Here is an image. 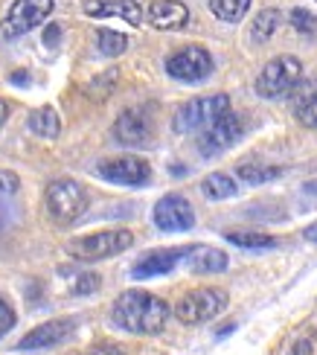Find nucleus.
I'll use <instances>...</instances> for the list:
<instances>
[{"label": "nucleus", "instance_id": "f257e3e1", "mask_svg": "<svg viewBox=\"0 0 317 355\" xmlns=\"http://www.w3.org/2000/svg\"><path fill=\"white\" fill-rule=\"evenodd\" d=\"M111 320L114 327L131 335H157L163 332L166 320H169V306H166V300L143 288H131L114 300Z\"/></svg>", "mask_w": 317, "mask_h": 355}, {"label": "nucleus", "instance_id": "f03ea898", "mask_svg": "<svg viewBox=\"0 0 317 355\" xmlns=\"http://www.w3.org/2000/svg\"><path fill=\"white\" fill-rule=\"evenodd\" d=\"M303 79V64L297 55H277L262 67V73L256 76V94L262 99H280L285 94H291Z\"/></svg>", "mask_w": 317, "mask_h": 355}, {"label": "nucleus", "instance_id": "7ed1b4c3", "mask_svg": "<svg viewBox=\"0 0 317 355\" xmlns=\"http://www.w3.org/2000/svg\"><path fill=\"white\" fill-rule=\"evenodd\" d=\"M44 204H47V213L55 225H70V221H76L85 213L87 192L73 178H58L44 192Z\"/></svg>", "mask_w": 317, "mask_h": 355}, {"label": "nucleus", "instance_id": "20e7f679", "mask_svg": "<svg viewBox=\"0 0 317 355\" xmlns=\"http://www.w3.org/2000/svg\"><path fill=\"white\" fill-rule=\"evenodd\" d=\"M224 309H228V294L221 288H213V286H204V288H192L187 291L184 297L178 300L175 306V318L187 327H198V323H207L219 318Z\"/></svg>", "mask_w": 317, "mask_h": 355}, {"label": "nucleus", "instance_id": "39448f33", "mask_svg": "<svg viewBox=\"0 0 317 355\" xmlns=\"http://www.w3.org/2000/svg\"><path fill=\"white\" fill-rule=\"evenodd\" d=\"M134 245L131 230H99L82 236V239L70 242V257L79 262H99V259H111L117 254H123Z\"/></svg>", "mask_w": 317, "mask_h": 355}, {"label": "nucleus", "instance_id": "423d86ee", "mask_svg": "<svg viewBox=\"0 0 317 355\" xmlns=\"http://www.w3.org/2000/svg\"><path fill=\"white\" fill-rule=\"evenodd\" d=\"M224 111H230V96L228 94H213V96H198L184 102L175 111V131L178 135H187V131H201L209 123H216Z\"/></svg>", "mask_w": 317, "mask_h": 355}, {"label": "nucleus", "instance_id": "0eeeda50", "mask_svg": "<svg viewBox=\"0 0 317 355\" xmlns=\"http://www.w3.org/2000/svg\"><path fill=\"white\" fill-rule=\"evenodd\" d=\"M241 135H245V123H241V116L233 114V111H224L216 123H209L207 128H201L198 152L207 155V157L221 155V152H228L230 146H236Z\"/></svg>", "mask_w": 317, "mask_h": 355}, {"label": "nucleus", "instance_id": "6e6552de", "mask_svg": "<svg viewBox=\"0 0 317 355\" xmlns=\"http://www.w3.org/2000/svg\"><path fill=\"white\" fill-rule=\"evenodd\" d=\"M166 73L178 82H189V85L204 82L213 73V55L204 47H195L192 44V47H184L166 58Z\"/></svg>", "mask_w": 317, "mask_h": 355}, {"label": "nucleus", "instance_id": "1a4fd4ad", "mask_svg": "<svg viewBox=\"0 0 317 355\" xmlns=\"http://www.w3.org/2000/svg\"><path fill=\"white\" fill-rule=\"evenodd\" d=\"M53 0H15L6 12L3 21V35L6 38H18L26 35L29 29H35L38 24H44L53 12Z\"/></svg>", "mask_w": 317, "mask_h": 355}, {"label": "nucleus", "instance_id": "9d476101", "mask_svg": "<svg viewBox=\"0 0 317 355\" xmlns=\"http://www.w3.org/2000/svg\"><path fill=\"white\" fill-rule=\"evenodd\" d=\"M96 175L105 178L111 184H123V187H140L152 178V166L146 164L143 157H134V155H126V157H114V160H102L96 166Z\"/></svg>", "mask_w": 317, "mask_h": 355}, {"label": "nucleus", "instance_id": "9b49d317", "mask_svg": "<svg viewBox=\"0 0 317 355\" xmlns=\"http://www.w3.org/2000/svg\"><path fill=\"white\" fill-rule=\"evenodd\" d=\"M155 225L166 233H180V230H189L195 225V210L192 204L172 192V196H163L157 204H155Z\"/></svg>", "mask_w": 317, "mask_h": 355}, {"label": "nucleus", "instance_id": "f8f14e48", "mask_svg": "<svg viewBox=\"0 0 317 355\" xmlns=\"http://www.w3.org/2000/svg\"><path fill=\"white\" fill-rule=\"evenodd\" d=\"M152 120L137 111V108H128L119 114V120L114 123V140L119 146H146V143H152Z\"/></svg>", "mask_w": 317, "mask_h": 355}, {"label": "nucleus", "instance_id": "ddd939ff", "mask_svg": "<svg viewBox=\"0 0 317 355\" xmlns=\"http://www.w3.org/2000/svg\"><path fill=\"white\" fill-rule=\"evenodd\" d=\"M76 332V323L62 318V320H50V323H44V327H35L29 335L21 338V344L18 349H50V347H58V344H65L67 338Z\"/></svg>", "mask_w": 317, "mask_h": 355}, {"label": "nucleus", "instance_id": "4468645a", "mask_svg": "<svg viewBox=\"0 0 317 355\" xmlns=\"http://www.w3.org/2000/svg\"><path fill=\"white\" fill-rule=\"evenodd\" d=\"M184 254H187V248L152 250V254H146L140 262H134L131 277H134V279H152V277H160V274H169L175 265L180 262V257H184Z\"/></svg>", "mask_w": 317, "mask_h": 355}, {"label": "nucleus", "instance_id": "2eb2a0df", "mask_svg": "<svg viewBox=\"0 0 317 355\" xmlns=\"http://www.w3.org/2000/svg\"><path fill=\"white\" fill-rule=\"evenodd\" d=\"M85 15L90 18H123L131 26L143 24L137 0H85Z\"/></svg>", "mask_w": 317, "mask_h": 355}, {"label": "nucleus", "instance_id": "dca6fc26", "mask_svg": "<svg viewBox=\"0 0 317 355\" xmlns=\"http://www.w3.org/2000/svg\"><path fill=\"white\" fill-rule=\"evenodd\" d=\"M189 21V9L180 0H155L148 6V24L155 29H180Z\"/></svg>", "mask_w": 317, "mask_h": 355}, {"label": "nucleus", "instance_id": "f3484780", "mask_svg": "<svg viewBox=\"0 0 317 355\" xmlns=\"http://www.w3.org/2000/svg\"><path fill=\"white\" fill-rule=\"evenodd\" d=\"M187 265L195 274H221L228 268V254L219 248L209 245H198V248H187Z\"/></svg>", "mask_w": 317, "mask_h": 355}, {"label": "nucleus", "instance_id": "a211bd4d", "mask_svg": "<svg viewBox=\"0 0 317 355\" xmlns=\"http://www.w3.org/2000/svg\"><path fill=\"white\" fill-rule=\"evenodd\" d=\"M29 131L44 140H55L58 135H62V120H58V114L53 108H38L29 114V120H26Z\"/></svg>", "mask_w": 317, "mask_h": 355}, {"label": "nucleus", "instance_id": "6ab92c4d", "mask_svg": "<svg viewBox=\"0 0 317 355\" xmlns=\"http://www.w3.org/2000/svg\"><path fill=\"white\" fill-rule=\"evenodd\" d=\"M201 192H204V198H209V201H224V198L236 196L239 184L228 172H213V175H207L201 181Z\"/></svg>", "mask_w": 317, "mask_h": 355}, {"label": "nucleus", "instance_id": "aec40b11", "mask_svg": "<svg viewBox=\"0 0 317 355\" xmlns=\"http://www.w3.org/2000/svg\"><path fill=\"white\" fill-rule=\"evenodd\" d=\"M294 99V111L297 120L303 128H317V91L311 94V87H300V91L291 94Z\"/></svg>", "mask_w": 317, "mask_h": 355}, {"label": "nucleus", "instance_id": "412c9836", "mask_svg": "<svg viewBox=\"0 0 317 355\" xmlns=\"http://www.w3.org/2000/svg\"><path fill=\"white\" fill-rule=\"evenodd\" d=\"M250 0H209V12L224 24H239L248 15Z\"/></svg>", "mask_w": 317, "mask_h": 355}, {"label": "nucleus", "instance_id": "4be33fe9", "mask_svg": "<svg viewBox=\"0 0 317 355\" xmlns=\"http://www.w3.org/2000/svg\"><path fill=\"white\" fill-rule=\"evenodd\" d=\"M280 21H282V15H280L277 9H265V12H259V15H256V21H253V26H250V38H253L256 44L268 41L271 35L277 33Z\"/></svg>", "mask_w": 317, "mask_h": 355}, {"label": "nucleus", "instance_id": "5701e85b", "mask_svg": "<svg viewBox=\"0 0 317 355\" xmlns=\"http://www.w3.org/2000/svg\"><path fill=\"white\" fill-rule=\"evenodd\" d=\"M228 236V242L236 245V248H250V250H265V248H274L277 239L268 233H245V230H230L224 233Z\"/></svg>", "mask_w": 317, "mask_h": 355}, {"label": "nucleus", "instance_id": "b1692460", "mask_svg": "<svg viewBox=\"0 0 317 355\" xmlns=\"http://www.w3.org/2000/svg\"><path fill=\"white\" fill-rule=\"evenodd\" d=\"M236 172H239V178H241V181H245L248 187L268 184V181H274V178L282 175V169H277V166H256V164H241Z\"/></svg>", "mask_w": 317, "mask_h": 355}, {"label": "nucleus", "instance_id": "393cba45", "mask_svg": "<svg viewBox=\"0 0 317 355\" xmlns=\"http://www.w3.org/2000/svg\"><path fill=\"white\" fill-rule=\"evenodd\" d=\"M96 47L102 55H123L128 50V38L114 29H99L96 33Z\"/></svg>", "mask_w": 317, "mask_h": 355}, {"label": "nucleus", "instance_id": "a878e982", "mask_svg": "<svg viewBox=\"0 0 317 355\" xmlns=\"http://www.w3.org/2000/svg\"><path fill=\"white\" fill-rule=\"evenodd\" d=\"M291 26L297 29V33L311 35L314 26H317V21H314V15H311L309 9H291Z\"/></svg>", "mask_w": 317, "mask_h": 355}, {"label": "nucleus", "instance_id": "bb28decb", "mask_svg": "<svg viewBox=\"0 0 317 355\" xmlns=\"http://www.w3.org/2000/svg\"><path fill=\"white\" fill-rule=\"evenodd\" d=\"M21 187V178L9 172V169H0V196H15Z\"/></svg>", "mask_w": 317, "mask_h": 355}, {"label": "nucleus", "instance_id": "cd10ccee", "mask_svg": "<svg viewBox=\"0 0 317 355\" xmlns=\"http://www.w3.org/2000/svg\"><path fill=\"white\" fill-rule=\"evenodd\" d=\"M12 327H15V312H12V306L0 297V338H3Z\"/></svg>", "mask_w": 317, "mask_h": 355}, {"label": "nucleus", "instance_id": "c85d7f7f", "mask_svg": "<svg viewBox=\"0 0 317 355\" xmlns=\"http://www.w3.org/2000/svg\"><path fill=\"white\" fill-rule=\"evenodd\" d=\"M96 288H99V277L96 274H82L79 283L73 286V291H76V294H90V291H96Z\"/></svg>", "mask_w": 317, "mask_h": 355}, {"label": "nucleus", "instance_id": "c756f323", "mask_svg": "<svg viewBox=\"0 0 317 355\" xmlns=\"http://www.w3.org/2000/svg\"><path fill=\"white\" fill-rule=\"evenodd\" d=\"M76 355H126L123 347H117V344H99V347H90L85 352H76Z\"/></svg>", "mask_w": 317, "mask_h": 355}, {"label": "nucleus", "instance_id": "7c9ffc66", "mask_svg": "<svg viewBox=\"0 0 317 355\" xmlns=\"http://www.w3.org/2000/svg\"><path fill=\"white\" fill-rule=\"evenodd\" d=\"M58 38H62V29H58L55 24L47 29V33H44V44H50V47H53V44L58 41Z\"/></svg>", "mask_w": 317, "mask_h": 355}, {"label": "nucleus", "instance_id": "2f4dec72", "mask_svg": "<svg viewBox=\"0 0 317 355\" xmlns=\"http://www.w3.org/2000/svg\"><path fill=\"white\" fill-rule=\"evenodd\" d=\"M311 347H314L311 341H300V344L291 349V355H314L317 349H311Z\"/></svg>", "mask_w": 317, "mask_h": 355}, {"label": "nucleus", "instance_id": "473e14b6", "mask_svg": "<svg viewBox=\"0 0 317 355\" xmlns=\"http://www.w3.org/2000/svg\"><path fill=\"white\" fill-rule=\"evenodd\" d=\"M6 116H9V105L3 99H0V128H3V123H6Z\"/></svg>", "mask_w": 317, "mask_h": 355}, {"label": "nucleus", "instance_id": "72a5a7b5", "mask_svg": "<svg viewBox=\"0 0 317 355\" xmlns=\"http://www.w3.org/2000/svg\"><path fill=\"white\" fill-rule=\"evenodd\" d=\"M306 239H309V242H317V225L306 227Z\"/></svg>", "mask_w": 317, "mask_h": 355}, {"label": "nucleus", "instance_id": "f704fd0d", "mask_svg": "<svg viewBox=\"0 0 317 355\" xmlns=\"http://www.w3.org/2000/svg\"><path fill=\"white\" fill-rule=\"evenodd\" d=\"M12 82H15V85H24V82H29V79L24 76V73H15V76H12Z\"/></svg>", "mask_w": 317, "mask_h": 355}, {"label": "nucleus", "instance_id": "c9c22d12", "mask_svg": "<svg viewBox=\"0 0 317 355\" xmlns=\"http://www.w3.org/2000/svg\"><path fill=\"white\" fill-rule=\"evenodd\" d=\"M0 225H3V213H0Z\"/></svg>", "mask_w": 317, "mask_h": 355}]
</instances>
